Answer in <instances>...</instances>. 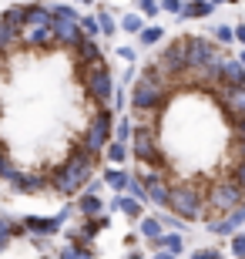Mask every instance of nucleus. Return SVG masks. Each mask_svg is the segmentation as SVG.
<instances>
[{
	"label": "nucleus",
	"mask_w": 245,
	"mask_h": 259,
	"mask_svg": "<svg viewBox=\"0 0 245 259\" xmlns=\"http://www.w3.org/2000/svg\"><path fill=\"white\" fill-rule=\"evenodd\" d=\"M225 4H238V0H225Z\"/></svg>",
	"instance_id": "29"
},
{
	"label": "nucleus",
	"mask_w": 245,
	"mask_h": 259,
	"mask_svg": "<svg viewBox=\"0 0 245 259\" xmlns=\"http://www.w3.org/2000/svg\"><path fill=\"white\" fill-rule=\"evenodd\" d=\"M51 17H54V20H81V17H77V10L64 7V4H54V7H51Z\"/></svg>",
	"instance_id": "17"
},
{
	"label": "nucleus",
	"mask_w": 245,
	"mask_h": 259,
	"mask_svg": "<svg viewBox=\"0 0 245 259\" xmlns=\"http://www.w3.org/2000/svg\"><path fill=\"white\" fill-rule=\"evenodd\" d=\"M232 252H235L238 259H245V232H235V236H232Z\"/></svg>",
	"instance_id": "20"
},
{
	"label": "nucleus",
	"mask_w": 245,
	"mask_h": 259,
	"mask_svg": "<svg viewBox=\"0 0 245 259\" xmlns=\"http://www.w3.org/2000/svg\"><path fill=\"white\" fill-rule=\"evenodd\" d=\"M81 30H84V37H97V34H101L97 14H87V17H81Z\"/></svg>",
	"instance_id": "16"
},
{
	"label": "nucleus",
	"mask_w": 245,
	"mask_h": 259,
	"mask_svg": "<svg viewBox=\"0 0 245 259\" xmlns=\"http://www.w3.org/2000/svg\"><path fill=\"white\" fill-rule=\"evenodd\" d=\"M81 84H84L87 98L91 101H97V105H108L114 98V74H111V64H108V58H97L91 61V64L81 67Z\"/></svg>",
	"instance_id": "2"
},
{
	"label": "nucleus",
	"mask_w": 245,
	"mask_h": 259,
	"mask_svg": "<svg viewBox=\"0 0 245 259\" xmlns=\"http://www.w3.org/2000/svg\"><path fill=\"white\" fill-rule=\"evenodd\" d=\"M138 10H141L144 17H155L161 10V0H138Z\"/></svg>",
	"instance_id": "18"
},
{
	"label": "nucleus",
	"mask_w": 245,
	"mask_h": 259,
	"mask_svg": "<svg viewBox=\"0 0 245 259\" xmlns=\"http://www.w3.org/2000/svg\"><path fill=\"white\" fill-rule=\"evenodd\" d=\"M161 236H165V226H161V219H155V215L141 219V239L148 242L151 249H161Z\"/></svg>",
	"instance_id": "5"
},
{
	"label": "nucleus",
	"mask_w": 245,
	"mask_h": 259,
	"mask_svg": "<svg viewBox=\"0 0 245 259\" xmlns=\"http://www.w3.org/2000/svg\"><path fill=\"white\" fill-rule=\"evenodd\" d=\"M121 30H128V34H141L144 30V14L141 10H128L121 17Z\"/></svg>",
	"instance_id": "9"
},
{
	"label": "nucleus",
	"mask_w": 245,
	"mask_h": 259,
	"mask_svg": "<svg viewBox=\"0 0 245 259\" xmlns=\"http://www.w3.org/2000/svg\"><path fill=\"white\" fill-rule=\"evenodd\" d=\"M222 101V111L228 118H242L245 115V84H222L215 91Z\"/></svg>",
	"instance_id": "3"
},
{
	"label": "nucleus",
	"mask_w": 245,
	"mask_h": 259,
	"mask_svg": "<svg viewBox=\"0 0 245 259\" xmlns=\"http://www.w3.org/2000/svg\"><path fill=\"white\" fill-rule=\"evenodd\" d=\"M228 179H235V182H238V185L245 189V162H238L235 168H232V175H228Z\"/></svg>",
	"instance_id": "22"
},
{
	"label": "nucleus",
	"mask_w": 245,
	"mask_h": 259,
	"mask_svg": "<svg viewBox=\"0 0 245 259\" xmlns=\"http://www.w3.org/2000/svg\"><path fill=\"white\" fill-rule=\"evenodd\" d=\"M238 61H242V64H245V51H238Z\"/></svg>",
	"instance_id": "28"
},
{
	"label": "nucleus",
	"mask_w": 245,
	"mask_h": 259,
	"mask_svg": "<svg viewBox=\"0 0 245 259\" xmlns=\"http://www.w3.org/2000/svg\"><path fill=\"white\" fill-rule=\"evenodd\" d=\"M245 226V202L238 205V209H232L225 215V219H215V222H208V229L215 232V236H235L238 229Z\"/></svg>",
	"instance_id": "4"
},
{
	"label": "nucleus",
	"mask_w": 245,
	"mask_h": 259,
	"mask_svg": "<svg viewBox=\"0 0 245 259\" xmlns=\"http://www.w3.org/2000/svg\"><path fill=\"white\" fill-rule=\"evenodd\" d=\"M215 40H218V44H228V40H235V27H225V24H222V27H215Z\"/></svg>",
	"instance_id": "19"
},
{
	"label": "nucleus",
	"mask_w": 245,
	"mask_h": 259,
	"mask_svg": "<svg viewBox=\"0 0 245 259\" xmlns=\"http://www.w3.org/2000/svg\"><path fill=\"white\" fill-rule=\"evenodd\" d=\"M97 24H101L104 37H114V34L121 30V24H114V14H108V10H97Z\"/></svg>",
	"instance_id": "12"
},
{
	"label": "nucleus",
	"mask_w": 245,
	"mask_h": 259,
	"mask_svg": "<svg viewBox=\"0 0 245 259\" xmlns=\"http://www.w3.org/2000/svg\"><path fill=\"white\" fill-rule=\"evenodd\" d=\"M191 259H225L218 249H195L191 252Z\"/></svg>",
	"instance_id": "21"
},
{
	"label": "nucleus",
	"mask_w": 245,
	"mask_h": 259,
	"mask_svg": "<svg viewBox=\"0 0 245 259\" xmlns=\"http://www.w3.org/2000/svg\"><path fill=\"white\" fill-rule=\"evenodd\" d=\"M181 246H185V239H181L178 232H165V236H161V249H168V252H175V256H178Z\"/></svg>",
	"instance_id": "15"
},
{
	"label": "nucleus",
	"mask_w": 245,
	"mask_h": 259,
	"mask_svg": "<svg viewBox=\"0 0 245 259\" xmlns=\"http://www.w3.org/2000/svg\"><path fill=\"white\" fill-rule=\"evenodd\" d=\"M212 0H191V4H185V10H181V17H208L212 14Z\"/></svg>",
	"instance_id": "11"
},
{
	"label": "nucleus",
	"mask_w": 245,
	"mask_h": 259,
	"mask_svg": "<svg viewBox=\"0 0 245 259\" xmlns=\"http://www.w3.org/2000/svg\"><path fill=\"white\" fill-rule=\"evenodd\" d=\"M128 152H131V145H124V142H111L108 148H104V155H108L114 165H121L124 158H128Z\"/></svg>",
	"instance_id": "13"
},
{
	"label": "nucleus",
	"mask_w": 245,
	"mask_h": 259,
	"mask_svg": "<svg viewBox=\"0 0 245 259\" xmlns=\"http://www.w3.org/2000/svg\"><path fill=\"white\" fill-rule=\"evenodd\" d=\"M114 209H121L124 215H128V219H141L144 215V205H141V199H128V195H118V199H114Z\"/></svg>",
	"instance_id": "7"
},
{
	"label": "nucleus",
	"mask_w": 245,
	"mask_h": 259,
	"mask_svg": "<svg viewBox=\"0 0 245 259\" xmlns=\"http://www.w3.org/2000/svg\"><path fill=\"white\" fill-rule=\"evenodd\" d=\"M81 4H91V0H81Z\"/></svg>",
	"instance_id": "30"
},
{
	"label": "nucleus",
	"mask_w": 245,
	"mask_h": 259,
	"mask_svg": "<svg viewBox=\"0 0 245 259\" xmlns=\"http://www.w3.org/2000/svg\"><path fill=\"white\" fill-rule=\"evenodd\" d=\"M235 40L245 48V24H238V27H235Z\"/></svg>",
	"instance_id": "25"
},
{
	"label": "nucleus",
	"mask_w": 245,
	"mask_h": 259,
	"mask_svg": "<svg viewBox=\"0 0 245 259\" xmlns=\"http://www.w3.org/2000/svg\"><path fill=\"white\" fill-rule=\"evenodd\" d=\"M131 179H134V175L121 172V168H108V172H104V182L111 185V189H118V192H124V189L131 185Z\"/></svg>",
	"instance_id": "8"
},
{
	"label": "nucleus",
	"mask_w": 245,
	"mask_h": 259,
	"mask_svg": "<svg viewBox=\"0 0 245 259\" xmlns=\"http://www.w3.org/2000/svg\"><path fill=\"white\" fill-rule=\"evenodd\" d=\"M104 205H101V199L97 195H91V192H84V195H77V212L81 215H97Z\"/></svg>",
	"instance_id": "10"
},
{
	"label": "nucleus",
	"mask_w": 245,
	"mask_h": 259,
	"mask_svg": "<svg viewBox=\"0 0 245 259\" xmlns=\"http://www.w3.org/2000/svg\"><path fill=\"white\" fill-rule=\"evenodd\" d=\"M108 226H111V219H108L104 212H97V215H84V222H81L77 229L84 232V236H91V239H94L97 232H104V229H108Z\"/></svg>",
	"instance_id": "6"
},
{
	"label": "nucleus",
	"mask_w": 245,
	"mask_h": 259,
	"mask_svg": "<svg viewBox=\"0 0 245 259\" xmlns=\"http://www.w3.org/2000/svg\"><path fill=\"white\" fill-rule=\"evenodd\" d=\"M151 259H175V252H168V249H155V256Z\"/></svg>",
	"instance_id": "24"
},
{
	"label": "nucleus",
	"mask_w": 245,
	"mask_h": 259,
	"mask_svg": "<svg viewBox=\"0 0 245 259\" xmlns=\"http://www.w3.org/2000/svg\"><path fill=\"white\" fill-rule=\"evenodd\" d=\"M118 54H121L124 61H134V51H131V48H118Z\"/></svg>",
	"instance_id": "26"
},
{
	"label": "nucleus",
	"mask_w": 245,
	"mask_h": 259,
	"mask_svg": "<svg viewBox=\"0 0 245 259\" xmlns=\"http://www.w3.org/2000/svg\"><path fill=\"white\" fill-rule=\"evenodd\" d=\"M161 10H168V14H181V0H161Z\"/></svg>",
	"instance_id": "23"
},
{
	"label": "nucleus",
	"mask_w": 245,
	"mask_h": 259,
	"mask_svg": "<svg viewBox=\"0 0 245 259\" xmlns=\"http://www.w3.org/2000/svg\"><path fill=\"white\" fill-rule=\"evenodd\" d=\"M128 259H144V256H141L138 249H131V252H128Z\"/></svg>",
	"instance_id": "27"
},
{
	"label": "nucleus",
	"mask_w": 245,
	"mask_h": 259,
	"mask_svg": "<svg viewBox=\"0 0 245 259\" xmlns=\"http://www.w3.org/2000/svg\"><path fill=\"white\" fill-rule=\"evenodd\" d=\"M168 212H171V215H178L181 222H202V212H205V189H202L198 182L171 185Z\"/></svg>",
	"instance_id": "1"
},
{
	"label": "nucleus",
	"mask_w": 245,
	"mask_h": 259,
	"mask_svg": "<svg viewBox=\"0 0 245 259\" xmlns=\"http://www.w3.org/2000/svg\"><path fill=\"white\" fill-rule=\"evenodd\" d=\"M161 37H165V30H161V27H158V24H151V27H144V30H141V34H138V40H141L144 48H151V44H158V40H161Z\"/></svg>",
	"instance_id": "14"
}]
</instances>
